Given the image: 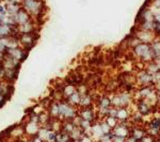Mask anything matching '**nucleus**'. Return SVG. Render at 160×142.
Here are the masks:
<instances>
[{
    "instance_id": "1a4fd4ad",
    "label": "nucleus",
    "mask_w": 160,
    "mask_h": 142,
    "mask_svg": "<svg viewBox=\"0 0 160 142\" xmlns=\"http://www.w3.org/2000/svg\"><path fill=\"white\" fill-rule=\"evenodd\" d=\"M7 50H8V49H7V47H6V45H4L3 40H2V38H0V53L6 54Z\"/></svg>"
},
{
    "instance_id": "39448f33",
    "label": "nucleus",
    "mask_w": 160,
    "mask_h": 142,
    "mask_svg": "<svg viewBox=\"0 0 160 142\" xmlns=\"http://www.w3.org/2000/svg\"><path fill=\"white\" fill-rule=\"evenodd\" d=\"M40 25L34 20H30V21L26 22L24 25H17V33L18 34H27V33H35L38 32L40 30Z\"/></svg>"
},
{
    "instance_id": "20e7f679",
    "label": "nucleus",
    "mask_w": 160,
    "mask_h": 142,
    "mask_svg": "<svg viewBox=\"0 0 160 142\" xmlns=\"http://www.w3.org/2000/svg\"><path fill=\"white\" fill-rule=\"evenodd\" d=\"M28 53H29V51H27L26 49H24L19 46V47H16V48L8 49L7 52H6V55L16 59V61H18L19 63H22V62L27 58Z\"/></svg>"
},
{
    "instance_id": "6e6552de",
    "label": "nucleus",
    "mask_w": 160,
    "mask_h": 142,
    "mask_svg": "<svg viewBox=\"0 0 160 142\" xmlns=\"http://www.w3.org/2000/svg\"><path fill=\"white\" fill-rule=\"evenodd\" d=\"M3 2V1H2ZM6 7H7V13H8V16L10 17H14L15 15L17 14V12L22 9V6L18 3H13V2H7Z\"/></svg>"
},
{
    "instance_id": "423d86ee",
    "label": "nucleus",
    "mask_w": 160,
    "mask_h": 142,
    "mask_svg": "<svg viewBox=\"0 0 160 142\" xmlns=\"http://www.w3.org/2000/svg\"><path fill=\"white\" fill-rule=\"evenodd\" d=\"M40 128H41L40 123L34 122V121H31L28 119V121L26 122V124L24 126L25 135H27L28 137H33V136L38 135Z\"/></svg>"
},
{
    "instance_id": "f257e3e1",
    "label": "nucleus",
    "mask_w": 160,
    "mask_h": 142,
    "mask_svg": "<svg viewBox=\"0 0 160 142\" xmlns=\"http://www.w3.org/2000/svg\"><path fill=\"white\" fill-rule=\"evenodd\" d=\"M20 6L35 22L41 25V20H43L47 11L45 0H22Z\"/></svg>"
},
{
    "instance_id": "0eeeda50",
    "label": "nucleus",
    "mask_w": 160,
    "mask_h": 142,
    "mask_svg": "<svg viewBox=\"0 0 160 142\" xmlns=\"http://www.w3.org/2000/svg\"><path fill=\"white\" fill-rule=\"evenodd\" d=\"M13 19H14L16 25H24V24H26V22L30 21V20H32V18H31L30 15L22 7V9L17 12V14L13 17Z\"/></svg>"
},
{
    "instance_id": "9d476101",
    "label": "nucleus",
    "mask_w": 160,
    "mask_h": 142,
    "mask_svg": "<svg viewBox=\"0 0 160 142\" xmlns=\"http://www.w3.org/2000/svg\"><path fill=\"white\" fill-rule=\"evenodd\" d=\"M30 138H31V141H32V142H45V141H43L38 135H35L33 137H30Z\"/></svg>"
},
{
    "instance_id": "f03ea898",
    "label": "nucleus",
    "mask_w": 160,
    "mask_h": 142,
    "mask_svg": "<svg viewBox=\"0 0 160 142\" xmlns=\"http://www.w3.org/2000/svg\"><path fill=\"white\" fill-rule=\"evenodd\" d=\"M58 107H59V119L62 121L64 120H73L76 118L77 110L74 105L69 104L66 100L58 101Z\"/></svg>"
},
{
    "instance_id": "7ed1b4c3",
    "label": "nucleus",
    "mask_w": 160,
    "mask_h": 142,
    "mask_svg": "<svg viewBox=\"0 0 160 142\" xmlns=\"http://www.w3.org/2000/svg\"><path fill=\"white\" fill-rule=\"evenodd\" d=\"M38 32L35 33H27V34H18V42L20 47L26 49L27 51H30L34 47L38 39Z\"/></svg>"
}]
</instances>
